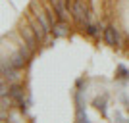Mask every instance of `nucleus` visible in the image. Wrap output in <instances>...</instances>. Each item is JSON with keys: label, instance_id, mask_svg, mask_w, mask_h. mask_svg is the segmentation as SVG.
Masks as SVG:
<instances>
[{"label": "nucleus", "instance_id": "9", "mask_svg": "<svg viewBox=\"0 0 129 123\" xmlns=\"http://www.w3.org/2000/svg\"><path fill=\"white\" fill-rule=\"evenodd\" d=\"M87 33L89 35H98V31H96V25H92V23H87Z\"/></svg>", "mask_w": 129, "mask_h": 123}, {"label": "nucleus", "instance_id": "1", "mask_svg": "<svg viewBox=\"0 0 129 123\" xmlns=\"http://www.w3.org/2000/svg\"><path fill=\"white\" fill-rule=\"evenodd\" d=\"M71 14H73V19H75L77 23H83V25H87V6L83 4V0H75L73 2V6H71Z\"/></svg>", "mask_w": 129, "mask_h": 123}, {"label": "nucleus", "instance_id": "5", "mask_svg": "<svg viewBox=\"0 0 129 123\" xmlns=\"http://www.w3.org/2000/svg\"><path fill=\"white\" fill-rule=\"evenodd\" d=\"M31 27H33V31H35V35H37V38H39V43H44L46 40V29L43 27V23L41 21H31Z\"/></svg>", "mask_w": 129, "mask_h": 123}, {"label": "nucleus", "instance_id": "7", "mask_svg": "<svg viewBox=\"0 0 129 123\" xmlns=\"http://www.w3.org/2000/svg\"><path fill=\"white\" fill-rule=\"evenodd\" d=\"M52 33H54V37H66V35H68V25H66V23L60 19V21L54 23Z\"/></svg>", "mask_w": 129, "mask_h": 123}, {"label": "nucleus", "instance_id": "4", "mask_svg": "<svg viewBox=\"0 0 129 123\" xmlns=\"http://www.w3.org/2000/svg\"><path fill=\"white\" fill-rule=\"evenodd\" d=\"M52 2V8L54 12L58 14V17L62 21H66V17H68V6H66V0H50Z\"/></svg>", "mask_w": 129, "mask_h": 123}, {"label": "nucleus", "instance_id": "2", "mask_svg": "<svg viewBox=\"0 0 129 123\" xmlns=\"http://www.w3.org/2000/svg\"><path fill=\"white\" fill-rule=\"evenodd\" d=\"M104 40H106V44H110V46H118L119 44V33L114 25L104 29Z\"/></svg>", "mask_w": 129, "mask_h": 123}, {"label": "nucleus", "instance_id": "6", "mask_svg": "<svg viewBox=\"0 0 129 123\" xmlns=\"http://www.w3.org/2000/svg\"><path fill=\"white\" fill-rule=\"evenodd\" d=\"M27 60H29V58H27L25 54H23L21 50H17V52H16V54H14V56L10 58V64L14 65V67H17V69H19V67H23V65H25V62H27Z\"/></svg>", "mask_w": 129, "mask_h": 123}, {"label": "nucleus", "instance_id": "8", "mask_svg": "<svg viewBox=\"0 0 129 123\" xmlns=\"http://www.w3.org/2000/svg\"><path fill=\"white\" fill-rule=\"evenodd\" d=\"M10 94H12V98H16V100L21 104V108H23V92H21V89H19L17 85H14L10 89Z\"/></svg>", "mask_w": 129, "mask_h": 123}, {"label": "nucleus", "instance_id": "3", "mask_svg": "<svg viewBox=\"0 0 129 123\" xmlns=\"http://www.w3.org/2000/svg\"><path fill=\"white\" fill-rule=\"evenodd\" d=\"M21 37H23V40H25L27 46H31V48L37 46L39 38H37V35H35V31H33L31 25H29V27H21Z\"/></svg>", "mask_w": 129, "mask_h": 123}]
</instances>
